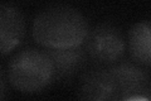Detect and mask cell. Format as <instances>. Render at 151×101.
I'll list each match as a JSON object with an SVG mask.
<instances>
[{
	"label": "cell",
	"instance_id": "8992f818",
	"mask_svg": "<svg viewBox=\"0 0 151 101\" xmlns=\"http://www.w3.org/2000/svg\"><path fill=\"white\" fill-rule=\"evenodd\" d=\"M108 71L112 76L117 92L122 95H127L141 90L147 81L142 70L130 63L119 65Z\"/></svg>",
	"mask_w": 151,
	"mask_h": 101
},
{
	"label": "cell",
	"instance_id": "3957f363",
	"mask_svg": "<svg viewBox=\"0 0 151 101\" xmlns=\"http://www.w3.org/2000/svg\"><path fill=\"white\" fill-rule=\"evenodd\" d=\"M87 49L93 60L112 63L124 53L125 42L117 28L110 24H101L88 36Z\"/></svg>",
	"mask_w": 151,
	"mask_h": 101
},
{
	"label": "cell",
	"instance_id": "ba28073f",
	"mask_svg": "<svg viewBox=\"0 0 151 101\" xmlns=\"http://www.w3.org/2000/svg\"><path fill=\"white\" fill-rule=\"evenodd\" d=\"M48 54L54 67V78L72 75L84 61V53L77 48L72 49H49Z\"/></svg>",
	"mask_w": 151,
	"mask_h": 101
},
{
	"label": "cell",
	"instance_id": "5b68a950",
	"mask_svg": "<svg viewBox=\"0 0 151 101\" xmlns=\"http://www.w3.org/2000/svg\"><path fill=\"white\" fill-rule=\"evenodd\" d=\"M24 18L15 7L10 4L0 5V49L5 56L14 49L24 36Z\"/></svg>",
	"mask_w": 151,
	"mask_h": 101
},
{
	"label": "cell",
	"instance_id": "277c9868",
	"mask_svg": "<svg viewBox=\"0 0 151 101\" xmlns=\"http://www.w3.org/2000/svg\"><path fill=\"white\" fill-rule=\"evenodd\" d=\"M119 94L110 71H91L81 80L79 101H113Z\"/></svg>",
	"mask_w": 151,
	"mask_h": 101
},
{
	"label": "cell",
	"instance_id": "9c48e42d",
	"mask_svg": "<svg viewBox=\"0 0 151 101\" xmlns=\"http://www.w3.org/2000/svg\"><path fill=\"white\" fill-rule=\"evenodd\" d=\"M125 101H150V100L145 99V97H141V96H132V97L126 99Z\"/></svg>",
	"mask_w": 151,
	"mask_h": 101
},
{
	"label": "cell",
	"instance_id": "52a82bcc",
	"mask_svg": "<svg viewBox=\"0 0 151 101\" xmlns=\"http://www.w3.org/2000/svg\"><path fill=\"white\" fill-rule=\"evenodd\" d=\"M132 58L141 65H151V22H140L129 33Z\"/></svg>",
	"mask_w": 151,
	"mask_h": 101
},
{
	"label": "cell",
	"instance_id": "7a4b0ae2",
	"mask_svg": "<svg viewBox=\"0 0 151 101\" xmlns=\"http://www.w3.org/2000/svg\"><path fill=\"white\" fill-rule=\"evenodd\" d=\"M6 76L17 90L32 94L43 90L54 78V67L48 53L24 49L8 63Z\"/></svg>",
	"mask_w": 151,
	"mask_h": 101
},
{
	"label": "cell",
	"instance_id": "6da1fadb",
	"mask_svg": "<svg viewBox=\"0 0 151 101\" xmlns=\"http://www.w3.org/2000/svg\"><path fill=\"white\" fill-rule=\"evenodd\" d=\"M33 38L49 49H72L88 38V25L84 17L74 8L53 5L35 17Z\"/></svg>",
	"mask_w": 151,
	"mask_h": 101
}]
</instances>
